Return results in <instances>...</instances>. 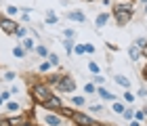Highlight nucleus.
<instances>
[{
	"instance_id": "nucleus-1",
	"label": "nucleus",
	"mask_w": 147,
	"mask_h": 126,
	"mask_svg": "<svg viewBox=\"0 0 147 126\" xmlns=\"http://www.w3.org/2000/svg\"><path fill=\"white\" fill-rule=\"evenodd\" d=\"M53 95H55V92H53L51 84H46V82H32L30 84V97L36 105H42L44 101H49Z\"/></svg>"
},
{
	"instance_id": "nucleus-2",
	"label": "nucleus",
	"mask_w": 147,
	"mask_h": 126,
	"mask_svg": "<svg viewBox=\"0 0 147 126\" xmlns=\"http://www.w3.org/2000/svg\"><path fill=\"white\" fill-rule=\"evenodd\" d=\"M55 86H57L59 92H74L76 90V80L69 74H61V78H59V82Z\"/></svg>"
},
{
	"instance_id": "nucleus-3",
	"label": "nucleus",
	"mask_w": 147,
	"mask_h": 126,
	"mask_svg": "<svg viewBox=\"0 0 147 126\" xmlns=\"http://www.w3.org/2000/svg\"><path fill=\"white\" fill-rule=\"evenodd\" d=\"M42 122H44V126H63L67 122V118H63L59 111H49V114L42 116Z\"/></svg>"
},
{
	"instance_id": "nucleus-4",
	"label": "nucleus",
	"mask_w": 147,
	"mask_h": 126,
	"mask_svg": "<svg viewBox=\"0 0 147 126\" xmlns=\"http://www.w3.org/2000/svg\"><path fill=\"white\" fill-rule=\"evenodd\" d=\"M71 124H74V126H92V124H95V120L90 118V114H84V111H74Z\"/></svg>"
},
{
	"instance_id": "nucleus-5",
	"label": "nucleus",
	"mask_w": 147,
	"mask_h": 126,
	"mask_svg": "<svg viewBox=\"0 0 147 126\" xmlns=\"http://www.w3.org/2000/svg\"><path fill=\"white\" fill-rule=\"evenodd\" d=\"M9 124L11 126H36L32 122L30 114H17V116H11L9 118Z\"/></svg>"
},
{
	"instance_id": "nucleus-6",
	"label": "nucleus",
	"mask_w": 147,
	"mask_h": 126,
	"mask_svg": "<svg viewBox=\"0 0 147 126\" xmlns=\"http://www.w3.org/2000/svg\"><path fill=\"white\" fill-rule=\"evenodd\" d=\"M17 28H19L17 21H13L11 17H0V32H4L6 36H13Z\"/></svg>"
},
{
	"instance_id": "nucleus-7",
	"label": "nucleus",
	"mask_w": 147,
	"mask_h": 126,
	"mask_svg": "<svg viewBox=\"0 0 147 126\" xmlns=\"http://www.w3.org/2000/svg\"><path fill=\"white\" fill-rule=\"evenodd\" d=\"M42 109H46V111H59L63 107V101H61V97H57V95H53L49 101H44L42 105H40Z\"/></svg>"
},
{
	"instance_id": "nucleus-8",
	"label": "nucleus",
	"mask_w": 147,
	"mask_h": 126,
	"mask_svg": "<svg viewBox=\"0 0 147 126\" xmlns=\"http://www.w3.org/2000/svg\"><path fill=\"white\" fill-rule=\"evenodd\" d=\"M113 11L135 13V0H116V2H113Z\"/></svg>"
},
{
	"instance_id": "nucleus-9",
	"label": "nucleus",
	"mask_w": 147,
	"mask_h": 126,
	"mask_svg": "<svg viewBox=\"0 0 147 126\" xmlns=\"http://www.w3.org/2000/svg\"><path fill=\"white\" fill-rule=\"evenodd\" d=\"M111 15H113V19H116V23H118V25H126V23L130 21L132 13H120V11H113Z\"/></svg>"
},
{
	"instance_id": "nucleus-10",
	"label": "nucleus",
	"mask_w": 147,
	"mask_h": 126,
	"mask_svg": "<svg viewBox=\"0 0 147 126\" xmlns=\"http://www.w3.org/2000/svg\"><path fill=\"white\" fill-rule=\"evenodd\" d=\"M109 19H111V15H109V13H99V15H97V19H95V25H97L99 30H101V28H105V25H107V21H109Z\"/></svg>"
},
{
	"instance_id": "nucleus-11",
	"label": "nucleus",
	"mask_w": 147,
	"mask_h": 126,
	"mask_svg": "<svg viewBox=\"0 0 147 126\" xmlns=\"http://www.w3.org/2000/svg\"><path fill=\"white\" fill-rule=\"evenodd\" d=\"M141 55H143V51L139 49L137 44H130V46H128V57H130V61H139Z\"/></svg>"
},
{
	"instance_id": "nucleus-12",
	"label": "nucleus",
	"mask_w": 147,
	"mask_h": 126,
	"mask_svg": "<svg viewBox=\"0 0 147 126\" xmlns=\"http://www.w3.org/2000/svg\"><path fill=\"white\" fill-rule=\"evenodd\" d=\"M97 95L101 97V99H105V101H116V99H118L113 92H109L107 88H103V86H99V88H97Z\"/></svg>"
},
{
	"instance_id": "nucleus-13",
	"label": "nucleus",
	"mask_w": 147,
	"mask_h": 126,
	"mask_svg": "<svg viewBox=\"0 0 147 126\" xmlns=\"http://www.w3.org/2000/svg\"><path fill=\"white\" fill-rule=\"evenodd\" d=\"M67 19H71V21H76V23H84L86 15L82 11H71V13H67Z\"/></svg>"
},
{
	"instance_id": "nucleus-14",
	"label": "nucleus",
	"mask_w": 147,
	"mask_h": 126,
	"mask_svg": "<svg viewBox=\"0 0 147 126\" xmlns=\"http://www.w3.org/2000/svg\"><path fill=\"white\" fill-rule=\"evenodd\" d=\"M113 82H116L118 86H122L124 90H128L130 88V80L126 76H122V74H118V76H113Z\"/></svg>"
},
{
	"instance_id": "nucleus-15",
	"label": "nucleus",
	"mask_w": 147,
	"mask_h": 126,
	"mask_svg": "<svg viewBox=\"0 0 147 126\" xmlns=\"http://www.w3.org/2000/svg\"><path fill=\"white\" fill-rule=\"evenodd\" d=\"M44 21L49 23V25H55L59 21V17H57V13L55 11H46V17H44Z\"/></svg>"
},
{
	"instance_id": "nucleus-16",
	"label": "nucleus",
	"mask_w": 147,
	"mask_h": 126,
	"mask_svg": "<svg viewBox=\"0 0 147 126\" xmlns=\"http://www.w3.org/2000/svg\"><path fill=\"white\" fill-rule=\"evenodd\" d=\"M59 78H61V74H49V76L44 78V82H46V84H51V86H55V84L59 82Z\"/></svg>"
},
{
	"instance_id": "nucleus-17",
	"label": "nucleus",
	"mask_w": 147,
	"mask_h": 126,
	"mask_svg": "<svg viewBox=\"0 0 147 126\" xmlns=\"http://www.w3.org/2000/svg\"><path fill=\"white\" fill-rule=\"evenodd\" d=\"M74 111H76V109H71V107H65V105H63V107H61V109H59V114H61L63 118H67V120H71V116H74Z\"/></svg>"
},
{
	"instance_id": "nucleus-18",
	"label": "nucleus",
	"mask_w": 147,
	"mask_h": 126,
	"mask_svg": "<svg viewBox=\"0 0 147 126\" xmlns=\"http://www.w3.org/2000/svg\"><path fill=\"white\" fill-rule=\"evenodd\" d=\"M25 53H28V51H25L23 46H13V55H15L17 59H23V57H25Z\"/></svg>"
},
{
	"instance_id": "nucleus-19",
	"label": "nucleus",
	"mask_w": 147,
	"mask_h": 126,
	"mask_svg": "<svg viewBox=\"0 0 147 126\" xmlns=\"http://www.w3.org/2000/svg\"><path fill=\"white\" fill-rule=\"evenodd\" d=\"M6 109H9L11 114H15V111H19V109H21V105H19V103H15V101H6Z\"/></svg>"
},
{
	"instance_id": "nucleus-20",
	"label": "nucleus",
	"mask_w": 147,
	"mask_h": 126,
	"mask_svg": "<svg viewBox=\"0 0 147 126\" xmlns=\"http://www.w3.org/2000/svg\"><path fill=\"white\" fill-rule=\"evenodd\" d=\"M13 36H17V38H28V28L19 25V28L15 30V34H13Z\"/></svg>"
},
{
	"instance_id": "nucleus-21",
	"label": "nucleus",
	"mask_w": 147,
	"mask_h": 126,
	"mask_svg": "<svg viewBox=\"0 0 147 126\" xmlns=\"http://www.w3.org/2000/svg\"><path fill=\"white\" fill-rule=\"evenodd\" d=\"M51 67H53V65L49 63V59H46V61H42V63L38 65V71H40V74H46V71H49Z\"/></svg>"
},
{
	"instance_id": "nucleus-22",
	"label": "nucleus",
	"mask_w": 147,
	"mask_h": 126,
	"mask_svg": "<svg viewBox=\"0 0 147 126\" xmlns=\"http://www.w3.org/2000/svg\"><path fill=\"white\" fill-rule=\"evenodd\" d=\"M36 53H38V55L40 57H44V59H49V49H46V46H42V44H40V46H36V49H34Z\"/></svg>"
},
{
	"instance_id": "nucleus-23",
	"label": "nucleus",
	"mask_w": 147,
	"mask_h": 126,
	"mask_svg": "<svg viewBox=\"0 0 147 126\" xmlns=\"http://www.w3.org/2000/svg\"><path fill=\"white\" fill-rule=\"evenodd\" d=\"M49 63L53 65V67L59 65V55H57V53H49Z\"/></svg>"
},
{
	"instance_id": "nucleus-24",
	"label": "nucleus",
	"mask_w": 147,
	"mask_h": 126,
	"mask_svg": "<svg viewBox=\"0 0 147 126\" xmlns=\"http://www.w3.org/2000/svg\"><path fill=\"white\" fill-rule=\"evenodd\" d=\"M63 46H65V51H67V55H71V53H74V40L65 38V40H63Z\"/></svg>"
},
{
	"instance_id": "nucleus-25",
	"label": "nucleus",
	"mask_w": 147,
	"mask_h": 126,
	"mask_svg": "<svg viewBox=\"0 0 147 126\" xmlns=\"http://www.w3.org/2000/svg\"><path fill=\"white\" fill-rule=\"evenodd\" d=\"M84 92H86V95H95V92H97V86L92 84V82L84 84Z\"/></svg>"
},
{
	"instance_id": "nucleus-26",
	"label": "nucleus",
	"mask_w": 147,
	"mask_h": 126,
	"mask_svg": "<svg viewBox=\"0 0 147 126\" xmlns=\"http://www.w3.org/2000/svg\"><path fill=\"white\" fill-rule=\"evenodd\" d=\"M23 49H25V51H32V49H36L34 40H32V38H23Z\"/></svg>"
},
{
	"instance_id": "nucleus-27",
	"label": "nucleus",
	"mask_w": 147,
	"mask_h": 126,
	"mask_svg": "<svg viewBox=\"0 0 147 126\" xmlns=\"http://www.w3.org/2000/svg\"><path fill=\"white\" fill-rule=\"evenodd\" d=\"M122 116H124V120H128V122H130V120H135V111H132L130 107H126Z\"/></svg>"
},
{
	"instance_id": "nucleus-28",
	"label": "nucleus",
	"mask_w": 147,
	"mask_h": 126,
	"mask_svg": "<svg viewBox=\"0 0 147 126\" xmlns=\"http://www.w3.org/2000/svg\"><path fill=\"white\" fill-rule=\"evenodd\" d=\"M71 103L76 105V107H82V105L86 103V99L84 97H71Z\"/></svg>"
},
{
	"instance_id": "nucleus-29",
	"label": "nucleus",
	"mask_w": 147,
	"mask_h": 126,
	"mask_svg": "<svg viewBox=\"0 0 147 126\" xmlns=\"http://www.w3.org/2000/svg\"><path fill=\"white\" fill-rule=\"evenodd\" d=\"M124 103H120V101H113V111H116V114H124Z\"/></svg>"
},
{
	"instance_id": "nucleus-30",
	"label": "nucleus",
	"mask_w": 147,
	"mask_h": 126,
	"mask_svg": "<svg viewBox=\"0 0 147 126\" xmlns=\"http://www.w3.org/2000/svg\"><path fill=\"white\" fill-rule=\"evenodd\" d=\"M17 13H19V9H17V6H13V4H9V6H6V17H13V15H17Z\"/></svg>"
},
{
	"instance_id": "nucleus-31",
	"label": "nucleus",
	"mask_w": 147,
	"mask_h": 126,
	"mask_svg": "<svg viewBox=\"0 0 147 126\" xmlns=\"http://www.w3.org/2000/svg\"><path fill=\"white\" fill-rule=\"evenodd\" d=\"M135 44H137V46H139V49H141V51H143V49H145V46H147V38H143V36H141V38H137V40H135Z\"/></svg>"
},
{
	"instance_id": "nucleus-32",
	"label": "nucleus",
	"mask_w": 147,
	"mask_h": 126,
	"mask_svg": "<svg viewBox=\"0 0 147 126\" xmlns=\"http://www.w3.org/2000/svg\"><path fill=\"white\" fill-rule=\"evenodd\" d=\"M92 82H95V84H99V86H103V84H105V78H103L101 74H95V78H92Z\"/></svg>"
},
{
	"instance_id": "nucleus-33",
	"label": "nucleus",
	"mask_w": 147,
	"mask_h": 126,
	"mask_svg": "<svg viewBox=\"0 0 147 126\" xmlns=\"http://www.w3.org/2000/svg\"><path fill=\"white\" fill-rule=\"evenodd\" d=\"M135 99H137V97L132 95L130 90H126V92H124V101H126V103H132V101H135Z\"/></svg>"
},
{
	"instance_id": "nucleus-34",
	"label": "nucleus",
	"mask_w": 147,
	"mask_h": 126,
	"mask_svg": "<svg viewBox=\"0 0 147 126\" xmlns=\"http://www.w3.org/2000/svg\"><path fill=\"white\" fill-rule=\"evenodd\" d=\"M88 69H90V74H99V71H101V69H99V65H97L95 61L88 63Z\"/></svg>"
},
{
	"instance_id": "nucleus-35",
	"label": "nucleus",
	"mask_w": 147,
	"mask_h": 126,
	"mask_svg": "<svg viewBox=\"0 0 147 126\" xmlns=\"http://www.w3.org/2000/svg\"><path fill=\"white\" fill-rule=\"evenodd\" d=\"M63 34H65V38H69V40H76V30H65Z\"/></svg>"
},
{
	"instance_id": "nucleus-36",
	"label": "nucleus",
	"mask_w": 147,
	"mask_h": 126,
	"mask_svg": "<svg viewBox=\"0 0 147 126\" xmlns=\"http://www.w3.org/2000/svg\"><path fill=\"white\" fill-rule=\"evenodd\" d=\"M74 53L76 55H84V44H74Z\"/></svg>"
},
{
	"instance_id": "nucleus-37",
	"label": "nucleus",
	"mask_w": 147,
	"mask_h": 126,
	"mask_svg": "<svg viewBox=\"0 0 147 126\" xmlns=\"http://www.w3.org/2000/svg\"><path fill=\"white\" fill-rule=\"evenodd\" d=\"M145 118H147V116L143 114V109H141V111H135V120H137V122H143Z\"/></svg>"
},
{
	"instance_id": "nucleus-38",
	"label": "nucleus",
	"mask_w": 147,
	"mask_h": 126,
	"mask_svg": "<svg viewBox=\"0 0 147 126\" xmlns=\"http://www.w3.org/2000/svg\"><path fill=\"white\" fill-rule=\"evenodd\" d=\"M84 53L92 55V53H95V46H92V44H84Z\"/></svg>"
},
{
	"instance_id": "nucleus-39",
	"label": "nucleus",
	"mask_w": 147,
	"mask_h": 126,
	"mask_svg": "<svg viewBox=\"0 0 147 126\" xmlns=\"http://www.w3.org/2000/svg\"><path fill=\"white\" fill-rule=\"evenodd\" d=\"M139 97H147V86H139Z\"/></svg>"
},
{
	"instance_id": "nucleus-40",
	"label": "nucleus",
	"mask_w": 147,
	"mask_h": 126,
	"mask_svg": "<svg viewBox=\"0 0 147 126\" xmlns=\"http://www.w3.org/2000/svg\"><path fill=\"white\" fill-rule=\"evenodd\" d=\"M4 80H15V71H4Z\"/></svg>"
},
{
	"instance_id": "nucleus-41",
	"label": "nucleus",
	"mask_w": 147,
	"mask_h": 126,
	"mask_svg": "<svg viewBox=\"0 0 147 126\" xmlns=\"http://www.w3.org/2000/svg\"><path fill=\"white\" fill-rule=\"evenodd\" d=\"M0 126H11V124H9V118H6V116H0Z\"/></svg>"
},
{
	"instance_id": "nucleus-42",
	"label": "nucleus",
	"mask_w": 147,
	"mask_h": 126,
	"mask_svg": "<svg viewBox=\"0 0 147 126\" xmlns=\"http://www.w3.org/2000/svg\"><path fill=\"white\" fill-rule=\"evenodd\" d=\"M9 97H11V90H4L2 92V99H4V101H9Z\"/></svg>"
},
{
	"instance_id": "nucleus-43",
	"label": "nucleus",
	"mask_w": 147,
	"mask_h": 126,
	"mask_svg": "<svg viewBox=\"0 0 147 126\" xmlns=\"http://www.w3.org/2000/svg\"><path fill=\"white\" fill-rule=\"evenodd\" d=\"M90 111H101V105H90Z\"/></svg>"
},
{
	"instance_id": "nucleus-44",
	"label": "nucleus",
	"mask_w": 147,
	"mask_h": 126,
	"mask_svg": "<svg viewBox=\"0 0 147 126\" xmlns=\"http://www.w3.org/2000/svg\"><path fill=\"white\" fill-rule=\"evenodd\" d=\"M130 126H141V122H137V120H130Z\"/></svg>"
},
{
	"instance_id": "nucleus-45",
	"label": "nucleus",
	"mask_w": 147,
	"mask_h": 126,
	"mask_svg": "<svg viewBox=\"0 0 147 126\" xmlns=\"http://www.w3.org/2000/svg\"><path fill=\"white\" fill-rule=\"evenodd\" d=\"M143 78H145V82H147V65L143 67Z\"/></svg>"
},
{
	"instance_id": "nucleus-46",
	"label": "nucleus",
	"mask_w": 147,
	"mask_h": 126,
	"mask_svg": "<svg viewBox=\"0 0 147 126\" xmlns=\"http://www.w3.org/2000/svg\"><path fill=\"white\" fill-rule=\"evenodd\" d=\"M92 126H107V124H103V122H95Z\"/></svg>"
},
{
	"instance_id": "nucleus-47",
	"label": "nucleus",
	"mask_w": 147,
	"mask_h": 126,
	"mask_svg": "<svg viewBox=\"0 0 147 126\" xmlns=\"http://www.w3.org/2000/svg\"><path fill=\"white\" fill-rule=\"evenodd\" d=\"M143 13H147V2H145V4H143Z\"/></svg>"
},
{
	"instance_id": "nucleus-48",
	"label": "nucleus",
	"mask_w": 147,
	"mask_h": 126,
	"mask_svg": "<svg viewBox=\"0 0 147 126\" xmlns=\"http://www.w3.org/2000/svg\"><path fill=\"white\" fill-rule=\"evenodd\" d=\"M143 55H145V57H147V46H145V49H143Z\"/></svg>"
},
{
	"instance_id": "nucleus-49",
	"label": "nucleus",
	"mask_w": 147,
	"mask_h": 126,
	"mask_svg": "<svg viewBox=\"0 0 147 126\" xmlns=\"http://www.w3.org/2000/svg\"><path fill=\"white\" fill-rule=\"evenodd\" d=\"M2 103H4V99H2V95H0V105H2Z\"/></svg>"
},
{
	"instance_id": "nucleus-50",
	"label": "nucleus",
	"mask_w": 147,
	"mask_h": 126,
	"mask_svg": "<svg viewBox=\"0 0 147 126\" xmlns=\"http://www.w3.org/2000/svg\"><path fill=\"white\" fill-rule=\"evenodd\" d=\"M143 114H145V116H147V107H145V109H143Z\"/></svg>"
},
{
	"instance_id": "nucleus-51",
	"label": "nucleus",
	"mask_w": 147,
	"mask_h": 126,
	"mask_svg": "<svg viewBox=\"0 0 147 126\" xmlns=\"http://www.w3.org/2000/svg\"><path fill=\"white\" fill-rule=\"evenodd\" d=\"M141 2H143V4H145V2H147V0H141Z\"/></svg>"
},
{
	"instance_id": "nucleus-52",
	"label": "nucleus",
	"mask_w": 147,
	"mask_h": 126,
	"mask_svg": "<svg viewBox=\"0 0 147 126\" xmlns=\"http://www.w3.org/2000/svg\"><path fill=\"white\" fill-rule=\"evenodd\" d=\"M86 2H92V0H86Z\"/></svg>"
}]
</instances>
